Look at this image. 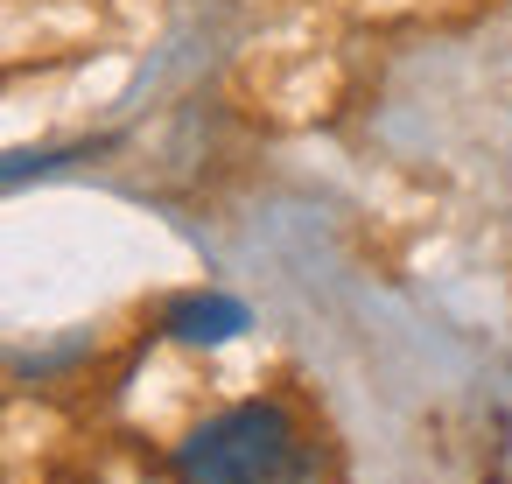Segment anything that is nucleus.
I'll return each instance as SVG.
<instances>
[{
  "label": "nucleus",
  "mask_w": 512,
  "mask_h": 484,
  "mask_svg": "<svg viewBox=\"0 0 512 484\" xmlns=\"http://www.w3.org/2000/svg\"><path fill=\"white\" fill-rule=\"evenodd\" d=\"M288 456H295V435L274 407H232L176 449V470L183 484H274Z\"/></svg>",
  "instance_id": "nucleus-1"
},
{
  "label": "nucleus",
  "mask_w": 512,
  "mask_h": 484,
  "mask_svg": "<svg viewBox=\"0 0 512 484\" xmlns=\"http://www.w3.org/2000/svg\"><path fill=\"white\" fill-rule=\"evenodd\" d=\"M169 330L183 344H225V337L246 330V309L225 302V295H183V302H169Z\"/></svg>",
  "instance_id": "nucleus-2"
},
{
  "label": "nucleus",
  "mask_w": 512,
  "mask_h": 484,
  "mask_svg": "<svg viewBox=\"0 0 512 484\" xmlns=\"http://www.w3.org/2000/svg\"><path fill=\"white\" fill-rule=\"evenodd\" d=\"M71 155H0V190L8 183H29V176H50V169H64Z\"/></svg>",
  "instance_id": "nucleus-3"
}]
</instances>
